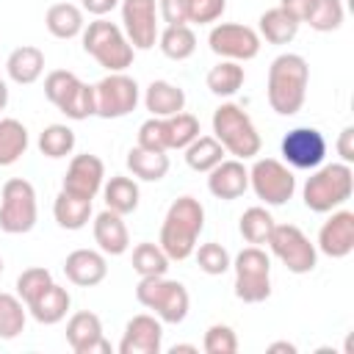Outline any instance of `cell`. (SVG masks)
I'll list each match as a JSON object with an SVG mask.
<instances>
[{
    "label": "cell",
    "mask_w": 354,
    "mask_h": 354,
    "mask_svg": "<svg viewBox=\"0 0 354 354\" xmlns=\"http://www.w3.org/2000/svg\"><path fill=\"white\" fill-rule=\"evenodd\" d=\"M44 25L55 39H75L77 33H83L86 22H83V11L72 3H55L47 8L44 14Z\"/></svg>",
    "instance_id": "484cf974"
},
{
    "label": "cell",
    "mask_w": 354,
    "mask_h": 354,
    "mask_svg": "<svg viewBox=\"0 0 354 354\" xmlns=\"http://www.w3.org/2000/svg\"><path fill=\"white\" fill-rule=\"evenodd\" d=\"M102 180H105V166L97 155H75L69 160V169L64 174V188L61 191H69L75 196H83V199H94L102 188Z\"/></svg>",
    "instance_id": "9a60e30c"
},
{
    "label": "cell",
    "mask_w": 354,
    "mask_h": 354,
    "mask_svg": "<svg viewBox=\"0 0 354 354\" xmlns=\"http://www.w3.org/2000/svg\"><path fill=\"white\" fill-rule=\"evenodd\" d=\"M213 138L224 147V152L235 155L238 160L254 158L263 147L249 113L235 102H224L213 111Z\"/></svg>",
    "instance_id": "3957f363"
},
{
    "label": "cell",
    "mask_w": 354,
    "mask_h": 354,
    "mask_svg": "<svg viewBox=\"0 0 354 354\" xmlns=\"http://www.w3.org/2000/svg\"><path fill=\"white\" fill-rule=\"evenodd\" d=\"M337 155L343 158V163H354V127H343L340 136H337Z\"/></svg>",
    "instance_id": "c3c4849f"
},
{
    "label": "cell",
    "mask_w": 354,
    "mask_h": 354,
    "mask_svg": "<svg viewBox=\"0 0 354 354\" xmlns=\"http://www.w3.org/2000/svg\"><path fill=\"white\" fill-rule=\"evenodd\" d=\"M6 72H8V77L14 83L30 86L44 72V53L39 47H33V44H22V47L11 50V55L6 61Z\"/></svg>",
    "instance_id": "603a6c76"
},
{
    "label": "cell",
    "mask_w": 354,
    "mask_h": 354,
    "mask_svg": "<svg viewBox=\"0 0 354 354\" xmlns=\"http://www.w3.org/2000/svg\"><path fill=\"white\" fill-rule=\"evenodd\" d=\"M343 0H315L304 22L318 33H329L343 25Z\"/></svg>",
    "instance_id": "f35d334b"
},
{
    "label": "cell",
    "mask_w": 354,
    "mask_h": 354,
    "mask_svg": "<svg viewBox=\"0 0 354 354\" xmlns=\"http://www.w3.org/2000/svg\"><path fill=\"white\" fill-rule=\"evenodd\" d=\"M205 230V207L194 196H177L160 227V249L169 260H185L196 249V238Z\"/></svg>",
    "instance_id": "7a4b0ae2"
},
{
    "label": "cell",
    "mask_w": 354,
    "mask_h": 354,
    "mask_svg": "<svg viewBox=\"0 0 354 354\" xmlns=\"http://www.w3.org/2000/svg\"><path fill=\"white\" fill-rule=\"evenodd\" d=\"M194 252H196V263H199V268H202L205 274H210V277H218V274H224V271L232 268L230 252H227L221 243H216V241L202 243V246L194 249Z\"/></svg>",
    "instance_id": "60d3db41"
},
{
    "label": "cell",
    "mask_w": 354,
    "mask_h": 354,
    "mask_svg": "<svg viewBox=\"0 0 354 354\" xmlns=\"http://www.w3.org/2000/svg\"><path fill=\"white\" fill-rule=\"evenodd\" d=\"M25 329V301L11 293H0V340H14Z\"/></svg>",
    "instance_id": "8d00e7d4"
},
{
    "label": "cell",
    "mask_w": 354,
    "mask_h": 354,
    "mask_svg": "<svg viewBox=\"0 0 354 354\" xmlns=\"http://www.w3.org/2000/svg\"><path fill=\"white\" fill-rule=\"evenodd\" d=\"M318 249L326 257H348L354 249V213L351 210H337L332 213L329 221H324L318 232Z\"/></svg>",
    "instance_id": "ac0fdd59"
},
{
    "label": "cell",
    "mask_w": 354,
    "mask_h": 354,
    "mask_svg": "<svg viewBox=\"0 0 354 354\" xmlns=\"http://www.w3.org/2000/svg\"><path fill=\"white\" fill-rule=\"evenodd\" d=\"M47 285H53V274H50L47 268H41V266L25 268V271L17 277V296H19V299L25 301V307H28Z\"/></svg>",
    "instance_id": "b9f144b4"
},
{
    "label": "cell",
    "mask_w": 354,
    "mask_h": 354,
    "mask_svg": "<svg viewBox=\"0 0 354 354\" xmlns=\"http://www.w3.org/2000/svg\"><path fill=\"white\" fill-rule=\"evenodd\" d=\"M127 169L138 180L158 183L169 171V155L166 152H155V149H144V147H133L127 152Z\"/></svg>",
    "instance_id": "83f0119b"
},
{
    "label": "cell",
    "mask_w": 354,
    "mask_h": 354,
    "mask_svg": "<svg viewBox=\"0 0 354 354\" xmlns=\"http://www.w3.org/2000/svg\"><path fill=\"white\" fill-rule=\"evenodd\" d=\"M271 252L290 274H310L318 263V252L296 224H274L268 241Z\"/></svg>",
    "instance_id": "9c48e42d"
},
{
    "label": "cell",
    "mask_w": 354,
    "mask_h": 354,
    "mask_svg": "<svg viewBox=\"0 0 354 354\" xmlns=\"http://www.w3.org/2000/svg\"><path fill=\"white\" fill-rule=\"evenodd\" d=\"M94 241L102 254H111V257L124 254L130 246V232H127V224L122 221V216L105 207L94 218Z\"/></svg>",
    "instance_id": "44dd1931"
},
{
    "label": "cell",
    "mask_w": 354,
    "mask_h": 354,
    "mask_svg": "<svg viewBox=\"0 0 354 354\" xmlns=\"http://www.w3.org/2000/svg\"><path fill=\"white\" fill-rule=\"evenodd\" d=\"M138 147L144 149H155V152H166V130H163V119L152 116L138 127Z\"/></svg>",
    "instance_id": "bcb514c9"
},
{
    "label": "cell",
    "mask_w": 354,
    "mask_h": 354,
    "mask_svg": "<svg viewBox=\"0 0 354 354\" xmlns=\"http://www.w3.org/2000/svg\"><path fill=\"white\" fill-rule=\"evenodd\" d=\"M158 41H160V53L171 61H185L196 50V33L188 25H166Z\"/></svg>",
    "instance_id": "1f68e13d"
},
{
    "label": "cell",
    "mask_w": 354,
    "mask_h": 354,
    "mask_svg": "<svg viewBox=\"0 0 354 354\" xmlns=\"http://www.w3.org/2000/svg\"><path fill=\"white\" fill-rule=\"evenodd\" d=\"M97 116L102 119H122L138 105V83L124 72H111L94 86Z\"/></svg>",
    "instance_id": "8fae6325"
},
{
    "label": "cell",
    "mask_w": 354,
    "mask_h": 354,
    "mask_svg": "<svg viewBox=\"0 0 354 354\" xmlns=\"http://www.w3.org/2000/svg\"><path fill=\"white\" fill-rule=\"evenodd\" d=\"M210 50L224 61H252L260 53V33L249 25L238 22H218L207 36Z\"/></svg>",
    "instance_id": "7c38bea8"
},
{
    "label": "cell",
    "mask_w": 354,
    "mask_h": 354,
    "mask_svg": "<svg viewBox=\"0 0 354 354\" xmlns=\"http://www.w3.org/2000/svg\"><path fill=\"white\" fill-rule=\"evenodd\" d=\"M202 348H205L207 354H235V351H238V337H235L232 326H227V324H213V326L205 332Z\"/></svg>",
    "instance_id": "ee69618b"
},
{
    "label": "cell",
    "mask_w": 354,
    "mask_h": 354,
    "mask_svg": "<svg viewBox=\"0 0 354 354\" xmlns=\"http://www.w3.org/2000/svg\"><path fill=\"white\" fill-rule=\"evenodd\" d=\"M144 105L152 116L158 119H166V116H174L185 108V91L169 80H152L147 86V94H144Z\"/></svg>",
    "instance_id": "cb8c5ba5"
},
{
    "label": "cell",
    "mask_w": 354,
    "mask_h": 354,
    "mask_svg": "<svg viewBox=\"0 0 354 354\" xmlns=\"http://www.w3.org/2000/svg\"><path fill=\"white\" fill-rule=\"evenodd\" d=\"M163 130H166V147L169 149H185L196 136H199V119L194 113H174L163 119Z\"/></svg>",
    "instance_id": "836d02e7"
},
{
    "label": "cell",
    "mask_w": 354,
    "mask_h": 354,
    "mask_svg": "<svg viewBox=\"0 0 354 354\" xmlns=\"http://www.w3.org/2000/svg\"><path fill=\"white\" fill-rule=\"evenodd\" d=\"M6 105H8V86L0 80V111H3Z\"/></svg>",
    "instance_id": "db71d44e"
},
{
    "label": "cell",
    "mask_w": 354,
    "mask_h": 354,
    "mask_svg": "<svg viewBox=\"0 0 354 354\" xmlns=\"http://www.w3.org/2000/svg\"><path fill=\"white\" fill-rule=\"evenodd\" d=\"M80 83V77L69 69H53L47 77H44V97L58 108L64 102V97Z\"/></svg>",
    "instance_id": "7bdbcfd3"
},
{
    "label": "cell",
    "mask_w": 354,
    "mask_h": 354,
    "mask_svg": "<svg viewBox=\"0 0 354 354\" xmlns=\"http://www.w3.org/2000/svg\"><path fill=\"white\" fill-rule=\"evenodd\" d=\"M0 274H3V257H0Z\"/></svg>",
    "instance_id": "11a10c76"
},
{
    "label": "cell",
    "mask_w": 354,
    "mask_h": 354,
    "mask_svg": "<svg viewBox=\"0 0 354 354\" xmlns=\"http://www.w3.org/2000/svg\"><path fill=\"white\" fill-rule=\"evenodd\" d=\"M313 3H315V0H279V6H282L290 17H296L299 22H304V17L310 14Z\"/></svg>",
    "instance_id": "681fc988"
},
{
    "label": "cell",
    "mask_w": 354,
    "mask_h": 354,
    "mask_svg": "<svg viewBox=\"0 0 354 354\" xmlns=\"http://www.w3.org/2000/svg\"><path fill=\"white\" fill-rule=\"evenodd\" d=\"M28 149V130L19 119H0V166H14Z\"/></svg>",
    "instance_id": "f546056e"
},
{
    "label": "cell",
    "mask_w": 354,
    "mask_h": 354,
    "mask_svg": "<svg viewBox=\"0 0 354 354\" xmlns=\"http://www.w3.org/2000/svg\"><path fill=\"white\" fill-rule=\"evenodd\" d=\"M235 296L246 304H260L271 296V260L260 246L238 252L235 263Z\"/></svg>",
    "instance_id": "ba28073f"
},
{
    "label": "cell",
    "mask_w": 354,
    "mask_h": 354,
    "mask_svg": "<svg viewBox=\"0 0 354 354\" xmlns=\"http://www.w3.org/2000/svg\"><path fill=\"white\" fill-rule=\"evenodd\" d=\"M243 80H246V72H243V66L238 61H221L205 77L207 88L216 97H232V94H238L241 86H243Z\"/></svg>",
    "instance_id": "4dcf8cb0"
},
{
    "label": "cell",
    "mask_w": 354,
    "mask_h": 354,
    "mask_svg": "<svg viewBox=\"0 0 354 354\" xmlns=\"http://www.w3.org/2000/svg\"><path fill=\"white\" fill-rule=\"evenodd\" d=\"M238 230H241V235L246 238V243L260 246V243L268 241V235H271V230H274V218H271V213H268L266 207H257V205H254V207L243 210Z\"/></svg>",
    "instance_id": "74e56055"
},
{
    "label": "cell",
    "mask_w": 354,
    "mask_h": 354,
    "mask_svg": "<svg viewBox=\"0 0 354 354\" xmlns=\"http://www.w3.org/2000/svg\"><path fill=\"white\" fill-rule=\"evenodd\" d=\"M224 8H227V0H188V22L210 25L221 19Z\"/></svg>",
    "instance_id": "f6af8a7d"
},
{
    "label": "cell",
    "mask_w": 354,
    "mask_h": 354,
    "mask_svg": "<svg viewBox=\"0 0 354 354\" xmlns=\"http://www.w3.org/2000/svg\"><path fill=\"white\" fill-rule=\"evenodd\" d=\"M136 299H138V304L152 310L160 318V324H183L188 315V307H191L185 285L177 279H166V274L163 277H141V282L136 285Z\"/></svg>",
    "instance_id": "8992f818"
},
{
    "label": "cell",
    "mask_w": 354,
    "mask_h": 354,
    "mask_svg": "<svg viewBox=\"0 0 354 354\" xmlns=\"http://www.w3.org/2000/svg\"><path fill=\"white\" fill-rule=\"evenodd\" d=\"M299 25L301 22L296 17H290L282 6L268 8V11L260 14V36L266 41H271V44H288V41H293L296 33H299Z\"/></svg>",
    "instance_id": "4316f807"
},
{
    "label": "cell",
    "mask_w": 354,
    "mask_h": 354,
    "mask_svg": "<svg viewBox=\"0 0 354 354\" xmlns=\"http://www.w3.org/2000/svg\"><path fill=\"white\" fill-rule=\"evenodd\" d=\"M249 188V171L243 166V160H221L218 166H213L207 171V191L216 199H238L243 196Z\"/></svg>",
    "instance_id": "ffe728a7"
},
{
    "label": "cell",
    "mask_w": 354,
    "mask_h": 354,
    "mask_svg": "<svg viewBox=\"0 0 354 354\" xmlns=\"http://www.w3.org/2000/svg\"><path fill=\"white\" fill-rule=\"evenodd\" d=\"M282 158L293 166V169H301V171H313L324 163L326 158V138L321 130L315 127H293L285 133L282 144Z\"/></svg>",
    "instance_id": "4fadbf2b"
},
{
    "label": "cell",
    "mask_w": 354,
    "mask_h": 354,
    "mask_svg": "<svg viewBox=\"0 0 354 354\" xmlns=\"http://www.w3.org/2000/svg\"><path fill=\"white\" fill-rule=\"evenodd\" d=\"M119 3H122V0H83V8H86L88 14H94V17H105V14L113 11Z\"/></svg>",
    "instance_id": "f907efd6"
},
{
    "label": "cell",
    "mask_w": 354,
    "mask_h": 354,
    "mask_svg": "<svg viewBox=\"0 0 354 354\" xmlns=\"http://www.w3.org/2000/svg\"><path fill=\"white\" fill-rule=\"evenodd\" d=\"M354 191V171L351 163H329L315 169L304 183V205L313 213H329L348 202Z\"/></svg>",
    "instance_id": "277c9868"
},
{
    "label": "cell",
    "mask_w": 354,
    "mask_h": 354,
    "mask_svg": "<svg viewBox=\"0 0 354 354\" xmlns=\"http://www.w3.org/2000/svg\"><path fill=\"white\" fill-rule=\"evenodd\" d=\"M64 274L72 285H80V288H94L105 279L108 274V263H105V254L102 252H94V249H75L66 254L64 260Z\"/></svg>",
    "instance_id": "d6986e66"
},
{
    "label": "cell",
    "mask_w": 354,
    "mask_h": 354,
    "mask_svg": "<svg viewBox=\"0 0 354 354\" xmlns=\"http://www.w3.org/2000/svg\"><path fill=\"white\" fill-rule=\"evenodd\" d=\"M279 351H285V354H296L299 348H296L293 343H288V340H277V343L268 346V354H279Z\"/></svg>",
    "instance_id": "816d5d0a"
},
{
    "label": "cell",
    "mask_w": 354,
    "mask_h": 354,
    "mask_svg": "<svg viewBox=\"0 0 354 354\" xmlns=\"http://www.w3.org/2000/svg\"><path fill=\"white\" fill-rule=\"evenodd\" d=\"M133 271H138L141 277H163L169 271V257L160 243H138L133 249Z\"/></svg>",
    "instance_id": "d590c367"
},
{
    "label": "cell",
    "mask_w": 354,
    "mask_h": 354,
    "mask_svg": "<svg viewBox=\"0 0 354 354\" xmlns=\"http://www.w3.org/2000/svg\"><path fill=\"white\" fill-rule=\"evenodd\" d=\"M58 111L66 116V119H75V122H80V119H88V116H97V100H94V86H88V83H77L66 97H64V102L58 105Z\"/></svg>",
    "instance_id": "e575fe53"
},
{
    "label": "cell",
    "mask_w": 354,
    "mask_h": 354,
    "mask_svg": "<svg viewBox=\"0 0 354 354\" xmlns=\"http://www.w3.org/2000/svg\"><path fill=\"white\" fill-rule=\"evenodd\" d=\"M224 160V147L213 138V136H196L188 147H185V163L194 171H210L213 166H218Z\"/></svg>",
    "instance_id": "d6a6232c"
},
{
    "label": "cell",
    "mask_w": 354,
    "mask_h": 354,
    "mask_svg": "<svg viewBox=\"0 0 354 354\" xmlns=\"http://www.w3.org/2000/svg\"><path fill=\"white\" fill-rule=\"evenodd\" d=\"M36 218H39V205L33 185L22 177L6 180L0 194V230L8 235H25L36 227Z\"/></svg>",
    "instance_id": "52a82bcc"
},
{
    "label": "cell",
    "mask_w": 354,
    "mask_h": 354,
    "mask_svg": "<svg viewBox=\"0 0 354 354\" xmlns=\"http://www.w3.org/2000/svg\"><path fill=\"white\" fill-rule=\"evenodd\" d=\"M53 216H55L58 227H64V230H83L88 224V218H91V199H83V196H75L69 191H61L55 196Z\"/></svg>",
    "instance_id": "d4e9b609"
},
{
    "label": "cell",
    "mask_w": 354,
    "mask_h": 354,
    "mask_svg": "<svg viewBox=\"0 0 354 354\" xmlns=\"http://www.w3.org/2000/svg\"><path fill=\"white\" fill-rule=\"evenodd\" d=\"M307 80H310V66L301 55L296 53H282L271 61L268 66V105L279 116H293L301 111L304 97H307Z\"/></svg>",
    "instance_id": "6da1fadb"
},
{
    "label": "cell",
    "mask_w": 354,
    "mask_h": 354,
    "mask_svg": "<svg viewBox=\"0 0 354 354\" xmlns=\"http://www.w3.org/2000/svg\"><path fill=\"white\" fill-rule=\"evenodd\" d=\"M249 185L254 188L257 199H263L271 207H279V205H285L293 196L296 177H293V171L282 160L260 158V160H254V166L249 171Z\"/></svg>",
    "instance_id": "30bf717a"
},
{
    "label": "cell",
    "mask_w": 354,
    "mask_h": 354,
    "mask_svg": "<svg viewBox=\"0 0 354 354\" xmlns=\"http://www.w3.org/2000/svg\"><path fill=\"white\" fill-rule=\"evenodd\" d=\"M83 50L108 72H124L133 64V44L127 41L124 30L102 17L83 28Z\"/></svg>",
    "instance_id": "5b68a950"
},
{
    "label": "cell",
    "mask_w": 354,
    "mask_h": 354,
    "mask_svg": "<svg viewBox=\"0 0 354 354\" xmlns=\"http://www.w3.org/2000/svg\"><path fill=\"white\" fill-rule=\"evenodd\" d=\"M66 343L75 354H111V343L102 335V321L94 313H75L66 324Z\"/></svg>",
    "instance_id": "2e32d148"
},
{
    "label": "cell",
    "mask_w": 354,
    "mask_h": 354,
    "mask_svg": "<svg viewBox=\"0 0 354 354\" xmlns=\"http://www.w3.org/2000/svg\"><path fill=\"white\" fill-rule=\"evenodd\" d=\"M39 149L44 158H66L75 149V133L66 124H47L39 136Z\"/></svg>",
    "instance_id": "ab89813d"
},
{
    "label": "cell",
    "mask_w": 354,
    "mask_h": 354,
    "mask_svg": "<svg viewBox=\"0 0 354 354\" xmlns=\"http://www.w3.org/2000/svg\"><path fill=\"white\" fill-rule=\"evenodd\" d=\"M158 14L166 25H188V0H158Z\"/></svg>",
    "instance_id": "7dc6e473"
},
{
    "label": "cell",
    "mask_w": 354,
    "mask_h": 354,
    "mask_svg": "<svg viewBox=\"0 0 354 354\" xmlns=\"http://www.w3.org/2000/svg\"><path fill=\"white\" fill-rule=\"evenodd\" d=\"M69 304H72V296H69V290L64 288V285H47L30 304H28V313L39 321V324H58V321H64L66 318V313H69Z\"/></svg>",
    "instance_id": "7402d4cb"
},
{
    "label": "cell",
    "mask_w": 354,
    "mask_h": 354,
    "mask_svg": "<svg viewBox=\"0 0 354 354\" xmlns=\"http://www.w3.org/2000/svg\"><path fill=\"white\" fill-rule=\"evenodd\" d=\"M163 346V326L155 315H133L124 326L119 354H160Z\"/></svg>",
    "instance_id": "e0dca14e"
},
{
    "label": "cell",
    "mask_w": 354,
    "mask_h": 354,
    "mask_svg": "<svg viewBox=\"0 0 354 354\" xmlns=\"http://www.w3.org/2000/svg\"><path fill=\"white\" fill-rule=\"evenodd\" d=\"M122 30L133 50H149L158 39L155 0H122Z\"/></svg>",
    "instance_id": "5bb4252c"
},
{
    "label": "cell",
    "mask_w": 354,
    "mask_h": 354,
    "mask_svg": "<svg viewBox=\"0 0 354 354\" xmlns=\"http://www.w3.org/2000/svg\"><path fill=\"white\" fill-rule=\"evenodd\" d=\"M102 196H105V207L119 216H127L138 207V185H136V180L122 177V174H116L105 183Z\"/></svg>",
    "instance_id": "f1b7e54d"
},
{
    "label": "cell",
    "mask_w": 354,
    "mask_h": 354,
    "mask_svg": "<svg viewBox=\"0 0 354 354\" xmlns=\"http://www.w3.org/2000/svg\"><path fill=\"white\" fill-rule=\"evenodd\" d=\"M180 351L194 354V351H196V346H191V343H177V346H171V354H180Z\"/></svg>",
    "instance_id": "f5cc1de1"
}]
</instances>
